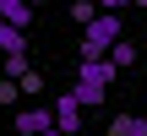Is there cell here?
Returning a JSON list of instances; mask_svg holds the SVG:
<instances>
[{"label": "cell", "mask_w": 147, "mask_h": 136, "mask_svg": "<svg viewBox=\"0 0 147 136\" xmlns=\"http://www.w3.org/2000/svg\"><path fill=\"white\" fill-rule=\"evenodd\" d=\"M109 136H147V114H115Z\"/></svg>", "instance_id": "cell-6"}, {"label": "cell", "mask_w": 147, "mask_h": 136, "mask_svg": "<svg viewBox=\"0 0 147 136\" xmlns=\"http://www.w3.org/2000/svg\"><path fill=\"white\" fill-rule=\"evenodd\" d=\"M27 5H44V0H27Z\"/></svg>", "instance_id": "cell-16"}, {"label": "cell", "mask_w": 147, "mask_h": 136, "mask_svg": "<svg viewBox=\"0 0 147 136\" xmlns=\"http://www.w3.org/2000/svg\"><path fill=\"white\" fill-rule=\"evenodd\" d=\"M55 125H60L65 136L82 131V104H76V93H60V98H55Z\"/></svg>", "instance_id": "cell-2"}, {"label": "cell", "mask_w": 147, "mask_h": 136, "mask_svg": "<svg viewBox=\"0 0 147 136\" xmlns=\"http://www.w3.org/2000/svg\"><path fill=\"white\" fill-rule=\"evenodd\" d=\"M131 5H147V0H131Z\"/></svg>", "instance_id": "cell-17"}, {"label": "cell", "mask_w": 147, "mask_h": 136, "mask_svg": "<svg viewBox=\"0 0 147 136\" xmlns=\"http://www.w3.org/2000/svg\"><path fill=\"white\" fill-rule=\"evenodd\" d=\"M131 0H98V11H125Z\"/></svg>", "instance_id": "cell-14"}, {"label": "cell", "mask_w": 147, "mask_h": 136, "mask_svg": "<svg viewBox=\"0 0 147 136\" xmlns=\"http://www.w3.org/2000/svg\"><path fill=\"white\" fill-rule=\"evenodd\" d=\"M16 87H22V93H27V98H38V93H44V76H38V71H33V65H27V71H22V76H16Z\"/></svg>", "instance_id": "cell-10"}, {"label": "cell", "mask_w": 147, "mask_h": 136, "mask_svg": "<svg viewBox=\"0 0 147 136\" xmlns=\"http://www.w3.org/2000/svg\"><path fill=\"white\" fill-rule=\"evenodd\" d=\"M22 98V87H16V76H0V104H16Z\"/></svg>", "instance_id": "cell-13"}, {"label": "cell", "mask_w": 147, "mask_h": 136, "mask_svg": "<svg viewBox=\"0 0 147 136\" xmlns=\"http://www.w3.org/2000/svg\"><path fill=\"white\" fill-rule=\"evenodd\" d=\"M142 44H147V27H142Z\"/></svg>", "instance_id": "cell-18"}, {"label": "cell", "mask_w": 147, "mask_h": 136, "mask_svg": "<svg viewBox=\"0 0 147 136\" xmlns=\"http://www.w3.org/2000/svg\"><path fill=\"white\" fill-rule=\"evenodd\" d=\"M55 125V109H38V104H27L22 114H16V131L22 136H38V131H49Z\"/></svg>", "instance_id": "cell-4"}, {"label": "cell", "mask_w": 147, "mask_h": 136, "mask_svg": "<svg viewBox=\"0 0 147 136\" xmlns=\"http://www.w3.org/2000/svg\"><path fill=\"white\" fill-rule=\"evenodd\" d=\"M93 16H98V0H76V5H71V22H76V27H87Z\"/></svg>", "instance_id": "cell-11"}, {"label": "cell", "mask_w": 147, "mask_h": 136, "mask_svg": "<svg viewBox=\"0 0 147 136\" xmlns=\"http://www.w3.org/2000/svg\"><path fill=\"white\" fill-rule=\"evenodd\" d=\"M0 71H5V76H22V71H27V55H0Z\"/></svg>", "instance_id": "cell-12"}, {"label": "cell", "mask_w": 147, "mask_h": 136, "mask_svg": "<svg viewBox=\"0 0 147 136\" xmlns=\"http://www.w3.org/2000/svg\"><path fill=\"white\" fill-rule=\"evenodd\" d=\"M120 38V11H98L87 27H82V60H98V55H109V44Z\"/></svg>", "instance_id": "cell-1"}, {"label": "cell", "mask_w": 147, "mask_h": 136, "mask_svg": "<svg viewBox=\"0 0 147 136\" xmlns=\"http://www.w3.org/2000/svg\"><path fill=\"white\" fill-rule=\"evenodd\" d=\"M0 16L16 22V27H33V5H27V0H0Z\"/></svg>", "instance_id": "cell-9"}, {"label": "cell", "mask_w": 147, "mask_h": 136, "mask_svg": "<svg viewBox=\"0 0 147 136\" xmlns=\"http://www.w3.org/2000/svg\"><path fill=\"white\" fill-rule=\"evenodd\" d=\"M0 55H27V27L0 16Z\"/></svg>", "instance_id": "cell-5"}, {"label": "cell", "mask_w": 147, "mask_h": 136, "mask_svg": "<svg viewBox=\"0 0 147 136\" xmlns=\"http://www.w3.org/2000/svg\"><path fill=\"white\" fill-rule=\"evenodd\" d=\"M71 93H76V104H82V109H98V104L109 98V87H104V82H76Z\"/></svg>", "instance_id": "cell-8"}, {"label": "cell", "mask_w": 147, "mask_h": 136, "mask_svg": "<svg viewBox=\"0 0 147 136\" xmlns=\"http://www.w3.org/2000/svg\"><path fill=\"white\" fill-rule=\"evenodd\" d=\"M109 65H115V71H131V65H136V44H131V38H115V44H109Z\"/></svg>", "instance_id": "cell-7"}, {"label": "cell", "mask_w": 147, "mask_h": 136, "mask_svg": "<svg viewBox=\"0 0 147 136\" xmlns=\"http://www.w3.org/2000/svg\"><path fill=\"white\" fill-rule=\"evenodd\" d=\"M38 136H65V131H60V125H49V131H38Z\"/></svg>", "instance_id": "cell-15"}, {"label": "cell", "mask_w": 147, "mask_h": 136, "mask_svg": "<svg viewBox=\"0 0 147 136\" xmlns=\"http://www.w3.org/2000/svg\"><path fill=\"white\" fill-rule=\"evenodd\" d=\"M115 76H120V71L109 65V55H98V60H76V82H104V87H109Z\"/></svg>", "instance_id": "cell-3"}]
</instances>
